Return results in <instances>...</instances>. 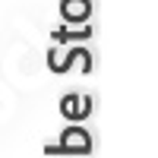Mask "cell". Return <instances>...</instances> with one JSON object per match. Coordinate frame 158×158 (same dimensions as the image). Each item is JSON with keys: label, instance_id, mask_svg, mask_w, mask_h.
<instances>
[{"label": "cell", "instance_id": "cell-1", "mask_svg": "<svg viewBox=\"0 0 158 158\" xmlns=\"http://www.w3.org/2000/svg\"><path fill=\"white\" fill-rule=\"evenodd\" d=\"M63 149H67V152H85L89 146H92V142H89V133H85V130H67V133H63Z\"/></svg>", "mask_w": 158, "mask_h": 158}, {"label": "cell", "instance_id": "cell-2", "mask_svg": "<svg viewBox=\"0 0 158 158\" xmlns=\"http://www.w3.org/2000/svg\"><path fill=\"white\" fill-rule=\"evenodd\" d=\"M63 13H67V19H85L89 16V0H63Z\"/></svg>", "mask_w": 158, "mask_h": 158}]
</instances>
